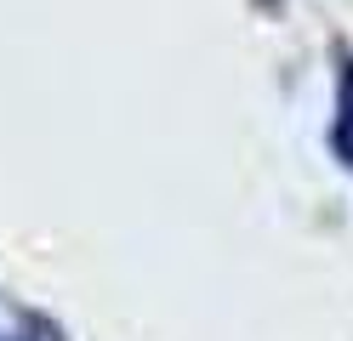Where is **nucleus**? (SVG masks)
<instances>
[{
	"label": "nucleus",
	"instance_id": "nucleus-1",
	"mask_svg": "<svg viewBox=\"0 0 353 341\" xmlns=\"http://www.w3.org/2000/svg\"><path fill=\"white\" fill-rule=\"evenodd\" d=\"M330 154L342 159V171H353V57H342V74H336V114H330Z\"/></svg>",
	"mask_w": 353,
	"mask_h": 341
}]
</instances>
